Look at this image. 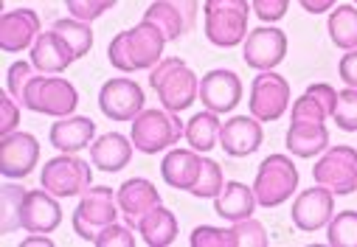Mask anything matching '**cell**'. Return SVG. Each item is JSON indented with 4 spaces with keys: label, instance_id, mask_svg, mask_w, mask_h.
Masks as SVG:
<instances>
[{
    "label": "cell",
    "instance_id": "cell-1",
    "mask_svg": "<svg viewBox=\"0 0 357 247\" xmlns=\"http://www.w3.org/2000/svg\"><path fill=\"white\" fill-rule=\"evenodd\" d=\"M6 90L20 107L40 115H54V118L73 115L79 104V93L68 79H59V73H40L34 62L9 65Z\"/></svg>",
    "mask_w": 357,
    "mask_h": 247
},
{
    "label": "cell",
    "instance_id": "cell-10",
    "mask_svg": "<svg viewBox=\"0 0 357 247\" xmlns=\"http://www.w3.org/2000/svg\"><path fill=\"white\" fill-rule=\"evenodd\" d=\"M250 115H256L261 124L279 121L290 107V85L287 79L276 70H259L250 85Z\"/></svg>",
    "mask_w": 357,
    "mask_h": 247
},
{
    "label": "cell",
    "instance_id": "cell-43",
    "mask_svg": "<svg viewBox=\"0 0 357 247\" xmlns=\"http://www.w3.org/2000/svg\"><path fill=\"white\" fill-rule=\"evenodd\" d=\"M301 9L310 12V15H324V12H332L335 0H298Z\"/></svg>",
    "mask_w": 357,
    "mask_h": 247
},
{
    "label": "cell",
    "instance_id": "cell-41",
    "mask_svg": "<svg viewBox=\"0 0 357 247\" xmlns=\"http://www.w3.org/2000/svg\"><path fill=\"white\" fill-rule=\"evenodd\" d=\"M17 124H20V104L6 90L3 96H0V132L9 135V132L17 129Z\"/></svg>",
    "mask_w": 357,
    "mask_h": 247
},
{
    "label": "cell",
    "instance_id": "cell-11",
    "mask_svg": "<svg viewBox=\"0 0 357 247\" xmlns=\"http://www.w3.org/2000/svg\"><path fill=\"white\" fill-rule=\"evenodd\" d=\"M200 0H152L149 9L144 12V20L155 23L169 42L181 40L189 34L197 23Z\"/></svg>",
    "mask_w": 357,
    "mask_h": 247
},
{
    "label": "cell",
    "instance_id": "cell-6",
    "mask_svg": "<svg viewBox=\"0 0 357 247\" xmlns=\"http://www.w3.org/2000/svg\"><path fill=\"white\" fill-rule=\"evenodd\" d=\"M130 135L138 152L158 154L186 138V124L177 118V113L169 110H141V115L132 121Z\"/></svg>",
    "mask_w": 357,
    "mask_h": 247
},
{
    "label": "cell",
    "instance_id": "cell-9",
    "mask_svg": "<svg viewBox=\"0 0 357 247\" xmlns=\"http://www.w3.org/2000/svg\"><path fill=\"white\" fill-rule=\"evenodd\" d=\"M312 177L318 186L329 189L335 197H349L357 191V149L354 146H329L315 163Z\"/></svg>",
    "mask_w": 357,
    "mask_h": 247
},
{
    "label": "cell",
    "instance_id": "cell-29",
    "mask_svg": "<svg viewBox=\"0 0 357 247\" xmlns=\"http://www.w3.org/2000/svg\"><path fill=\"white\" fill-rule=\"evenodd\" d=\"M220 135H222V124H220L217 113H211V110L197 113L186 121V141L197 152H211L220 143Z\"/></svg>",
    "mask_w": 357,
    "mask_h": 247
},
{
    "label": "cell",
    "instance_id": "cell-30",
    "mask_svg": "<svg viewBox=\"0 0 357 247\" xmlns=\"http://www.w3.org/2000/svg\"><path fill=\"white\" fill-rule=\"evenodd\" d=\"M326 31H329L332 45L343 51L357 48V6H335L329 12Z\"/></svg>",
    "mask_w": 357,
    "mask_h": 247
},
{
    "label": "cell",
    "instance_id": "cell-26",
    "mask_svg": "<svg viewBox=\"0 0 357 247\" xmlns=\"http://www.w3.org/2000/svg\"><path fill=\"white\" fill-rule=\"evenodd\" d=\"M287 152L293 157H315L329 149V129L326 124H310V121H290L287 129Z\"/></svg>",
    "mask_w": 357,
    "mask_h": 247
},
{
    "label": "cell",
    "instance_id": "cell-34",
    "mask_svg": "<svg viewBox=\"0 0 357 247\" xmlns=\"http://www.w3.org/2000/svg\"><path fill=\"white\" fill-rule=\"evenodd\" d=\"M222 189H225L222 166H220L217 160H211V157H203V172H200L197 186L192 189V194L200 197V200H211V197H217Z\"/></svg>",
    "mask_w": 357,
    "mask_h": 247
},
{
    "label": "cell",
    "instance_id": "cell-25",
    "mask_svg": "<svg viewBox=\"0 0 357 247\" xmlns=\"http://www.w3.org/2000/svg\"><path fill=\"white\" fill-rule=\"evenodd\" d=\"M48 138H51L54 149L76 154V152H82L84 146H91L96 141V124L87 115H65L51 127Z\"/></svg>",
    "mask_w": 357,
    "mask_h": 247
},
{
    "label": "cell",
    "instance_id": "cell-23",
    "mask_svg": "<svg viewBox=\"0 0 357 247\" xmlns=\"http://www.w3.org/2000/svg\"><path fill=\"white\" fill-rule=\"evenodd\" d=\"M337 107V90L332 85H310L293 104H290V121H310V124H324L326 118L335 115Z\"/></svg>",
    "mask_w": 357,
    "mask_h": 247
},
{
    "label": "cell",
    "instance_id": "cell-37",
    "mask_svg": "<svg viewBox=\"0 0 357 247\" xmlns=\"http://www.w3.org/2000/svg\"><path fill=\"white\" fill-rule=\"evenodd\" d=\"M192 247H236V236L234 230H220V228H211V225H200L192 230V239H189Z\"/></svg>",
    "mask_w": 357,
    "mask_h": 247
},
{
    "label": "cell",
    "instance_id": "cell-35",
    "mask_svg": "<svg viewBox=\"0 0 357 247\" xmlns=\"http://www.w3.org/2000/svg\"><path fill=\"white\" fill-rule=\"evenodd\" d=\"M231 230H234V236H236V247H267V244H271L264 225L256 222L253 216L234 222Z\"/></svg>",
    "mask_w": 357,
    "mask_h": 247
},
{
    "label": "cell",
    "instance_id": "cell-45",
    "mask_svg": "<svg viewBox=\"0 0 357 247\" xmlns=\"http://www.w3.org/2000/svg\"><path fill=\"white\" fill-rule=\"evenodd\" d=\"M354 6H357V0H354Z\"/></svg>",
    "mask_w": 357,
    "mask_h": 247
},
{
    "label": "cell",
    "instance_id": "cell-40",
    "mask_svg": "<svg viewBox=\"0 0 357 247\" xmlns=\"http://www.w3.org/2000/svg\"><path fill=\"white\" fill-rule=\"evenodd\" d=\"M290 9V0H253V15L261 23H279Z\"/></svg>",
    "mask_w": 357,
    "mask_h": 247
},
{
    "label": "cell",
    "instance_id": "cell-32",
    "mask_svg": "<svg viewBox=\"0 0 357 247\" xmlns=\"http://www.w3.org/2000/svg\"><path fill=\"white\" fill-rule=\"evenodd\" d=\"M51 29H56V31L70 42L76 59H82V56L91 54V48H93V29H91V23L76 20V17H68V20H56Z\"/></svg>",
    "mask_w": 357,
    "mask_h": 247
},
{
    "label": "cell",
    "instance_id": "cell-18",
    "mask_svg": "<svg viewBox=\"0 0 357 247\" xmlns=\"http://www.w3.org/2000/svg\"><path fill=\"white\" fill-rule=\"evenodd\" d=\"M40 15L34 9H15L0 17V48L6 54H20L31 48L40 37Z\"/></svg>",
    "mask_w": 357,
    "mask_h": 247
},
{
    "label": "cell",
    "instance_id": "cell-39",
    "mask_svg": "<svg viewBox=\"0 0 357 247\" xmlns=\"http://www.w3.org/2000/svg\"><path fill=\"white\" fill-rule=\"evenodd\" d=\"M132 230H135V228H130V225L113 222V225H107V228L96 236L93 244H96V247H113V244H119V247H132V244H135Z\"/></svg>",
    "mask_w": 357,
    "mask_h": 247
},
{
    "label": "cell",
    "instance_id": "cell-16",
    "mask_svg": "<svg viewBox=\"0 0 357 247\" xmlns=\"http://www.w3.org/2000/svg\"><path fill=\"white\" fill-rule=\"evenodd\" d=\"M200 102L206 110L222 115L231 113L242 102V81L234 70L228 67H214L200 79Z\"/></svg>",
    "mask_w": 357,
    "mask_h": 247
},
{
    "label": "cell",
    "instance_id": "cell-24",
    "mask_svg": "<svg viewBox=\"0 0 357 247\" xmlns=\"http://www.w3.org/2000/svg\"><path fill=\"white\" fill-rule=\"evenodd\" d=\"M132 149H135V143L130 138H124L121 132H107L91 143V163L99 172L113 175V172H121L130 166Z\"/></svg>",
    "mask_w": 357,
    "mask_h": 247
},
{
    "label": "cell",
    "instance_id": "cell-5",
    "mask_svg": "<svg viewBox=\"0 0 357 247\" xmlns=\"http://www.w3.org/2000/svg\"><path fill=\"white\" fill-rule=\"evenodd\" d=\"M253 191L261 208H279L298 191V169L287 154H267L256 169Z\"/></svg>",
    "mask_w": 357,
    "mask_h": 247
},
{
    "label": "cell",
    "instance_id": "cell-19",
    "mask_svg": "<svg viewBox=\"0 0 357 247\" xmlns=\"http://www.w3.org/2000/svg\"><path fill=\"white\" fill-rule=\"evenodd\" d=\"M59 197H54L51 191H29L23 200V214H20V225L23 230L34 233V236H48L59 228L62 222V208L56 202Z\"/></svg>",
    "mask_w": 357,
    "mask_h": 247
},
{
    "label": "cell",
    "instance_id": "cell-42",
    "mask_svg": "<svg viewBox=\"0 0 357 247\" xmlns=\"http://www.w3.org/2000/svg\"><path fill=\"white\" fill-rule=\"evenodd\" d=\"M337 73H340V79L346 81L349 88H357V48L346 51V56L337 65Z\"/></svg>",
    "mask_w": 357,
    "mask_h": 247
},
{
    "label": "cell",
    "instance_id": "cell-15",
    "mask_svg": "<svg viewBox=\"0 0 357 247\" xmlns=\"http://www.w3.org/2000/svg\"><path fill=\"white\" fill-rule=\"evenodd\" d=\"M290 216H293V225L304 233H315L321 228H326L335 216V194L324 186H315V189H307L296 197L293 208H290Z\"/></svg>",
    "mask_w": 357,
    "mask_h": 247
},
{
    "label": "cell",
    "instance_id": "cell-27",
    "mask_svg": "<svg viewBox=\"0 0 357 247\" xmlns=\"http://www.w3.org/2000/svg\"><path fill=\"white\" fill-rule=\"evenodd\" d=\"M259 205L256 200V191L248 189L245 183H225V189L214 197V211L228 219V222H239V219H248L253 216V208Z\"/></svg>",
    "mask_w": 357,
    "mask_h": 247
},
{
    "label": "cell",
    "instance_id": "cell-33",
    "mask_svg": "<svg viewBox=\"0 0 357 247\" xmlns=\"http://www.w3.org/2000/svg\"><path fill=\"white\" fill-rule=\"evenodd\" d=\"M326 244L357 247V211H340L326 225Z\"/></svg>",
    "mask_w": 357,
    "mask_h": 247
},
{
    "label": "cell",
    "instance_id": "cell-14",
    "mask_svg": "<svg viewBox=\"0 0 357 247\" xmlns=\"http://www.w3.org/2000/svg\"><path fill=\"white\" fill-rule=\"evenodd\" d=\"M99 110L110 121H135L144 110V90L135 79H107L99 90Z\"/></svg>",
    "mask_w": 357,
    "mask_h": 247
},
{
    "label": "cell",
    "instance_id": "cell-7",
    "mask_svg": "<svg viewBox=\"0 0 357 247\" xmlns=\"http://www.w3.org/2000/svg\"><path fill=\"white\" fill-rule=\"evenodd\" d=\"M119 214H121V208H119L116 191L107 186H91L82 194V200L73 211V230L84 241H96V236L107 225H113L119 219Z\"/></svg>",
    "mask_w": 357,
    "mask_h": 247
},
{
    "label": "cell",
    "instance_id": "cell-8",
    "mask_svg": "<svg viewBox=\"0 0 357 247\" xmlns=\"http://www.w3.org/2000/svg\"><path fill=\"white\" fill-rule=\"evenodd\" d=\"M91 183H93L91 166H87L82 157H76L73 152H62L59 157L48 160L40 172V186L59 200L84 194L91 189Z\"/></svg>",
    "mask_w": 357,
    "mask_h": 247
},
{
    "label": "cell",
    "instance_id": "cell-4",
    "mask_svg": "<svg viewBox=\"0 0 357 247\" xmlns=\"http://www.w3.org/2000/svg\"><path fill=\"white\" fill-rule=\"evenodd\" d=\"M206 17V37L217 48H236L248 37V17L250 6L248 0H206L203 3Z\"/></svg>",
    "mask_w": 357,
    "mask_h": 247
},
{
    "label": "cell",
    "instance_id": "cell-21",
    "mask_svg": "<svg viewBox=\"0 0 357 247\" xmlns=\"http://www.w3.org/2000/svg\"><path fill=\"white\" fill-rule=\"evenodd\" d=\"M261 121L256 115H234L222 124L220 146L231 157H248L261 146Z\"/></svg>",
    "mask_w": 357,
    "mask_h": 247
},
{
    "label": "cell",
    "instance_id": "cell-20",
    "mask_svg": "<svg viewBox=\"0 0 357 247\" xmlns=\"http://www.w3.org/2000/svg\"><path fill=\"white\" fill-rule=\"evenodd\" d=\"M200 172H203V152L197 149H172L160 163L163 183L169 189L189 191V194L197 186Z\"/></svg>",
    "mask_w": 357,
    "mask_h": 247
},
{
    "label": "cell",
    "instance_id": "cell-31",
    "mask_svg": "<svg viewBox=\"0 0 357 247\" xmlns=\"http://www.w3.org/2000/svg\"><path fill=\"white\" fill-rule=\"evenodd\" d=\"M26 189L17 186V183H6L3 189H0V230L3 233H12L20 225V214H23V200H26Z\"/></svg>",
    "mask_w": 357,
    "mask_h": 247
},
{
    "label": "cell",
    "instance_id": "cell-3",
    "mask_svg": "<svg viewBox=\"0 0 357 247\" xmlns=\"http://www.w3.org/2000/svg\"><path fill=\"white\" fill-rule=\"evenodd\" d=\"M149 85L169 113L189 110L200 96V79L181 56H163L149 73Z\"/></svg>",
    "mask_w": 357,
    "mask_h": 247
},
{
    "label": "cell",
    "instance_id": "cell-2",
    "mask_svg": "<svg viewBox=\"0 0 357 247\" xmlns=\"http://www.w3.org/2000/svg\"><path fill=\"white\" fill-rule=\"evenodd\" d=\"M169 40L163 37V31L149 23L141 20L135 29L130 31H119L107 48V59L116 70L121 73H135V70H152L160 59H163V45Z\"/></svg>",
    "mask_w": 357,
    "mask_h": 247
},
{
    "label": "cell",
    "instance_id": "cell-28",
    "mask_svg": "<svg viewBox=\"0 0 357 247\" xmlns=\"http://www.w3.org/2000/svg\"><path fill=\"white\" fill-rule=\"evenodd\" d=\"M138 233H141L144 244H149V247H169V244H174L177 233H181V225H177V219L169 208L158 205L155 211H149L144 216V222L138 225Z\"/></svg>",
    "mask_w": 357,
    "mask_h": 247
},
{
    "label": "cell",
    "instance_id": "cell-38",
    "mask_svg": "<svg viewBox=\"0 0 357 247\" xmlns=\"http://www.w3.org/2000/svg\"><path fill=\"white\" fill-rule=\"evenodd\" d=\"M119 0H65V6L70 12V17L76 20H84V23H93L99 20L102 15H107Z\"/></svg>",
    "mask_w": 357,
    "mask_h": 247
},
{
    "label": "cell",
    "instance_id": "cell-17",
    "mask_svg": "<svg viewBox=\"0 0 357 247\" xmlns=\"http://www.w3.org/2000/svg\"><path fill=\"white\" fill-rule=\"evenodd\" d=\"M116 197H119V208H121L124 222H127L130 228H135V230H138V225L144 222V216L160 205V191H158L146 177L124 180L121 189L116 191Z\"/></svg>",
    "mask_w": 357,
    "mask_h": 247
},
{
    "label": "cell",
    "instance_id": "cell-22",
    "mask_svg": "<svg viewBox=\"0 0 357 247\" xmlns=\"http://www.w3.org/2000/svg\"><path fill=\"white\" fill-rule=\"evenodd\" d=\"M31 62L40 73H62L76 62V54L56 29H48L31 45Z\"/></svg>",
    "mask_w": 357,
    "mask_h": 247
},
{
    "label": "cell",
    "instance_id": "cell-36",
    "mask_svg": "<svg viewBox=\"0 0 357 247\" xmlns=\"http://www.w3.org/2000/svg\"><path fill=\"white\" fill-rule=\"evenodd\" d=\"M332 118L343 132H357V88H346L337 93V107Z\"/></svg>",
    "mask_w": 357,
    "mask_h": 247
},
{
    "label": "cell",
    "instance_id": "cell-13",
    "mask_svg": "<svg viewBox=\"0 0 357 247\" xmlns=\"http://www.w3.org/2000/svg\"><path fill=\"white\" fill-rule=\"evenodd\" d=\"M242 56L253 70H273L287 56V34L276 26H259L248 31Z\"/></svg>",
    "mask_w": 357,
    "mask_h": 247
},
{
    "label": "cell",
    "instance_id": "cell-12",
    "mask_svg": "<svg viewBox=\"0 0 357 247\" xmlns=\"http://www.w3.org/2000/svg\"><path fill=\"white\" fill-rule=\"evenodd\" d=\"M40 163V141L31 132H9L0 141V172L9 180L29 177Z\"/></svg>",
    "mask_w": 357,
    "mask_h": 247
},
{
    "label": "cell",
    "instance_id": "cell-44",
    "mask_svg": "<svg viewBox=\"0 0 357 247\" xmlns=\"http://www.w3.org/2000/svg\"><path fill=\"white\" fill-rule=\"evenodd\" d=\"M23 244H26V247H29V244H48V247H51V239H45V236H40V239H26Z\"/></svg>",
    "mask_w": 357,
    "mask_h": 247
}]
</instances>
